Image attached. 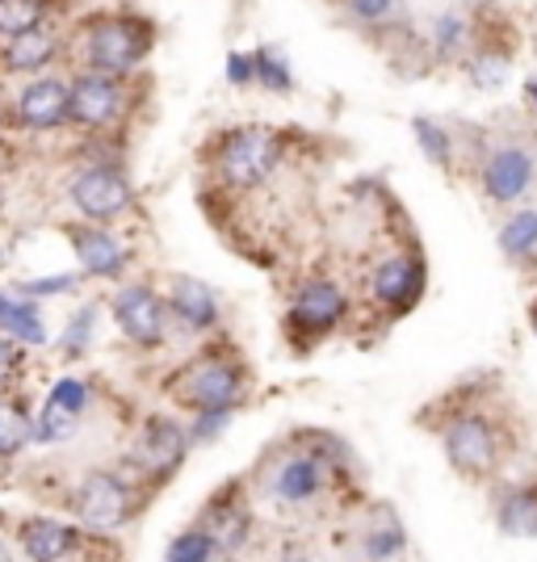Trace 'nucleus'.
Instances as JSON below:
<instances>
[{"label":"nucleus","instance_id":"nucleus-24","mask_svg":"<svg viewBox=\"0 0 537 562\" xmlns=\"http://www.w3.org/2000/svg\"><path fill=\"white\" fill-rule=\"evenodd\" d=\"M34 441V420L18 403H0V458H18Z\"/></svg>","mask_w":537,"mask_h":562},{"label":"nucleus","instance_id":"nucleus-19","mask_svg":"<svg viewBox=\"0 0 537 562\" xmlns=\"http://www.w3.org/2000/svg\"><path fill=\"white\" fill-rule=\"evenodd\" d=\"M59 50V38L34 25V30H22V34H9L4 38V50H0V68L4 71H43L55 59Z\"/></svg>","mask_w":537,"mask_h":562},{"label":"nucleus","instance_id":"nucleus-20","mask_svg":"<svg viewBox=\"0 0 537 562\" xmlns=\"http://www.w3.org/2000/svg\"><path fill=\"white\" fill-rule=\"evenodd\" d=\"M202 525H206L214 533V541L223 546V554H227V550H239V546L248 541V529H253V513H248V504L239 499V487H227V492L219 495Z\"/></svg>","mask_w":537,"mask_h":562},{"label":"nucleus","instance_id":"nucleus-35","mask_svg":"<svg viewBox=\"0 0 537 562\" xmlns=\"http://www.w3.org/2000/svg\"><path fill=\"white\" fill-rule=\"evenodd\" d=\"M71 285H76V278H38V281H18L13 290L18 294H64Z\"/></svg>","mask_w":537,"mask_h":562},{"label":"nucleus","instance_id":"nucleus-37","mask_svg":"<svg viewBox=\"0 0 537 562\" xmlns=\"http://www.w3.org/2000/svg\"><path fill=\"white\" fill-rule=\"evenodd\" d=\"M18 366H22V352H18V345L0 336V386L13 378V370H18Z\"/></svg>","mask_w":537,"mask_h":562},{"label":"nucleus","instance_id":"nucleus-12","mask_svg":"<svg viewBox=\"0 0 537 562\" xmlns=\"http://www.w3.org/2000/svg\"><path fill=\"white\" fill-rule=\"evenodd\" d=\"M534 156L525 147H500V151H491L488 165H483V193H488L491 202L508 206V202H521L534 189Z\"/></svg>","mask_w":537,"mask_h":562},{"label":"nucleus","instance_id":"nucleus-14","mask_svg":"<svg viewBox=\"0 0 537 562\" xmlns=\"http://www.w3.org/2000/svg\"><path fill=\"white\" fill-rule=\"evenodd\" d=\"M189 446V432L177 420H164V416H152L143 424L139 441H135V462H139L147 474H160L168 479L172 470L181 467Z\"/></svg>","mask_w":537,"mask_h":562},{"label":"nucleus","instance_id":"nucleus-15","mask_svg":"<svg viewBox=\"0 0 537 562\" xmlns=\"http://www.w3.org/2000/svg\"><path fill=\"white\" fill-rule=\"evenodd\" d=\"M370 294L378 306H391V311L416 306V299L424 294V260H416L412 252L382 260L370 278Z\"/></svg>","mask_w":537,"mask_h":562},{"label":"nucleus","instance_id":"nucleus-39","mask_svg":"<svg viewBox=\"0 0 537 562\" xmlns=\"http://www.w3.org/2000/svg\"><path fill=\"white\" fill-rule=\"evenodd\" d=\"M529 324H534V331H537V303L529 306Z\"/></svg>","mask_w":537,"mask_h":562},{"label":"nucleus","instance_id":"nucleus-6","mask_svg":"<svg viewBox=\"0 0 537 562\" xmlns=\"http://www.w3.org/2000/svg\"><path fill=\"white\" fill-rule=\"evenodd\" d=\"M71 513L80 516L85 525L93 529H114L122 520H131L135 513V499L126 492V483L110 474V470H93L80 479V487L71 495Z\"/></svg>","mask_w":537,"mask_h":562},{"label":"nucleus","instance_id":"nucleus-21","mask_svg":"<svg viewBox=\"0 0 537 562\" xmlns=\"http://www.w3.org/2000/svg\"><path fill=\"white\" fill-rule=\"evenodd\" d=\"M0 328L9 331V340H18V345H43L47 340L38 303H30V294H18V290H0Z\"/></svg>","mask_w":537,"mask_h":562},{"label":"nucleus","instance_id":"nucleus-32","mask_svg":"<svg viewBox=\"0 0 537 562\" xmlns=\"http://www.w3.org/2000/svg\"><path fill=\"white\" fill-rule=\"evenodd\" d=\"M433 38H437V50L441 55H454V50L467 47V18L462 13H441V22L433 30Z\"/></svg>","mask_w":537,"mask_h":562},{"label":"nucleus","instance_id":"nucleus-8","mask_svg":"<svg viewBox=\"0 0 537 562\" xmlns=\"http://www.w3.org/2000/svg\"><path fill=\"white\" fill-rule=\"evenodd\" d=\"M445 458L449 467L467 479H488L500 462V441L495 428L483 416H462L445 428Z\"/></svg>","mask_w":537,"mask_h":562},{"label":"nucleus","instance_id":"nucleus-33","mask_svg":"<svg viewBox=\"0 0 537 562\" xmlns=\"http://www.w3.org/2000/svg\"><path fill=\"white\" fill-rule=\"evenodd\" d=\"M93 319H97L93 306H85V311H76V315H71L68 331H64V352H68V357H80V352L89 349V336H93Z\"/></svg>","mask_w":537,"mask_h":562},{"label":"nucleus","instance_id":"nucleus-13","mask_svg":"<svg viewBox=\"0 0 537 562\" xmlns=\"http://www.w3.org/2000/svg\"><path fill=\"white\" fill-rule=\"evenodd\" d=\"M68 239L71 252L80 257L89 278H122V269H126L131 257H126L122 239L105 232V223H76V227H68Z\"/></svg>","mask_w":537,"mask_h":562},{"label":"nucleus","instance_id":"nucleus-26","mask_svg":"<svg viewBox=\"0 0 537 562\" xmlns=\"http://www.w3.org/2000/svg\"><path fill=\"white\" fill-rule=\"evenodd\" d=\"M168 559L172 562H206V559H223V546L214 541V533L206 525H198V529H189L181 538H172L168 546Z\"/></svg>","mask_w":537,"mask_h":562},{"label":"nucleus","instance_id":"nucleus-3","mask_svg":"<svg viewBox=\"0 0 537 562\" xmlns=\"http://www.w3.org/2000/svg\"><path fill=\"white\" fill-rule=\"evenodd\" d=\"M85 38H89V68L105 71V76H126L131 68H139L143 55L152 50L156 30L143 18L114 13V18H97Z\"/></svg>","mask_w":537,"mask_h":562},{"label":"nucleus","instance_id":"nucleus-28","mask_svg":"<svg viewBox=\"0 0 537 562\" xmlns=\"http://www.w3.org/2000/svg\"><path fill=\"white\" fill-rule=\"evenodd\" d=\"M403 525L395 520V513H378V525L366 533V554H374V559H395L399 550H403Z\"/></svg>","mask_w":537,"mask_h":562},{"label":"nucleus","instance_id":"nucleus-10","mask_svg":"<svg viewBox=\"0 0 537 562\" xmlns=\"http://www.w3.org/2000/svg\"><path fill=\"white\" fill-rule=\"evenodd\" d=\"M89 386L80 382V378H59L55 386H51L47 403H43V416L34 420V441L38 446H59V441H68L71 432H76V424L85 416V407H89Z\"/></svg>","mask_w":537,"mask_h":562},{"label":"nucleus","instance_id":"nucleus-18","mask_svg":"<svg viewBox=\"0 0 537 562\" xmlns=\"http://www.w3.org/2000/svg\"><path fill=\"white\" fill-rule=\"evenodd\" d=\"M168 311L186 324V328L193 331H206L219 324V294H214L206 281H198V278H172V285H168Z\"/></svg>","mask_w":537,"mask_h":562},{"label":"nucleus","instance_id":"nucleus-9","mask_svg":"<svg viewBox=\"0 0 537 562\" xmlns=\"http://www.w3.org/2000/svg\"><path fill=\"white\" fill-rule=\"evenodd\" d=\"M114 319L126 331V340H135L139 349L164 345V324H168V303L152 285H122L114 294Z\"/></svg>","mask_w":537,"mask_h":562},{"label":"nucleus","instance_id":"nucleus-30","mask_svg":"<svg viewBox=\"0 0 537 562\" xmlns=\"http://www.w3.org/2000/svg\"><path fill=\"white\" fill-rule=\"evenodd\" d=\"M504 76H508V55H500V50H479V55H474V64H470V80H474L479 89H495V85H504Z\"/></svg>","mask_w":537,"mask_h":562},{"label":"nucleus","instance_id":"nucleus-36","mask_svg":"<svg viewBox=\"0 0 537 562\" xmlns=\"http://www.w3.org/2000/svg\"><path fill=\"white\" fill-rule=\"evenodd\" d=\"M227 80H232V85H253V55L232 50V55H227Z\"/></svg>","mask_w":537,"mask_h":562},{"label":"nucleus","instance_id":"nucleus-40","mask_svg":"<svg viewBox=\"0 0 537 562\" xmlns=\"http://www.w3.org/2000/svg\"><path fill=\"white\" fill-rule=\"evenodd\" d=\"M0 117H4V114H0Z\"/></svg>","mask_w":537,"mask_h":562},{"label":"nucleus","instance_id":"nucleus-31","mask_svg":"<svg viewBox=\"0 0 537 562\" xmlns=\"http://www.w3.org/2000/svg\"><path fill=\"white\" fill-rule=\"evenodd\" d=\"M349 4V13L357 22L366 25H382V22H395L399 13H403V0H345Z\"/></svg>","mask_w":537,"mask_h":562},{"label":"nucleus","instance_id":"nucleus-34","mask_svg":"<svg viewBox=\"0 0 537 562\" xmlns=\"http://www.w3.org/2000/svg\"><path fill=\"white\" fill-rule=\"evenodd\" d=\"M235 407H211V412H193V428H189V441H214L223 428H227V420H232Z\"/></svg>","mask_w":537,"mask_h":562},{"label":"nucleus","instance_id":"nucleus-23","mask_svg":"<svg viewBox=\"0 0 537 562\" xmlns=\"http://www.w3.org/2000/svg\"><path fill=\"white\" fill-rule=\"evenodd\" d=\"M537 248V211H516L504 227H500V252L513 260L534 257Z\"/></svg>","mask_w":537,"mask_h":562},{"label":"nucleus","instance_id":"nucleus-5","mask_svg":"<svg viewBox=\"0 0 537 562\" xmlns=\"http://www.w3.org/2000/svg\"><path fill=\"white\" fill-rule=\"evenodd\" d=\"M327 487V462L311 453H286L278 467L265 474V492L278 508H311Z\"/></svg>","mask_w":537,"mask_h":562},{"label":"nucleus","instance_id":"nucleus-16","mask_svg":"<svg viewBox=\"0 0 537 562\" xmlns=\"http://www.w3.org/2000/svg\"><path fill=\"white\" fill-rule=\"evenodd\" d=\"M85 533L80 529H71L64 520H51V516H30L18 525V546H22L25 559H38V562H51V559H68V554H80L85 550Z\"/></svg>","mask_w":537,"mask_h":562},{"label":"nucleus","instance_id":"nucleus-22","mask_svg":"<svg viewBox=\"0 0 537 562\" xmlns=\"http://www.w3.org/2000/svg\"><path fill=\"white\" fill-rule=\"evenodd\" d=\"M495 520H500V533H508V538H537V483L504 495L495 508Z\"/></svg>","mask_w":537,"mask_h":562},{"label":"nucleus","instance_id":"nucleus-2","mask_svg":"<svg viewBox=\"0 0 537 562\" xmlns=\"http://www.w3.org/2000/svg\"><path fill=\"white\" fill-rule=\"evenodd\" d=\"M281 156H286V143H281L278 131H269V126H239L232 135H223L219 151H214V165H219V177L227 186L257 189L278 172Z\"/></svg>","mask_w":537,"mask_h":562},{"label":"nucleus","instance_id":"nucleus-29","mask_svg":"<svg viewBox=\"0 0 537 562\" xmlns=\"http://www.w3.org/2000/svg\"><path fill=\"white\" fill-rule=\"evenodd\" d=\"M412 131H416V143H421L424 156H428L437 168H449V160H454V139L445 135L441 126H437L433 117H416Z\"/></svg>","mask_w":537,"mask_h":562},{"label":"nucleus","instance_id":"nucleus-27","mask_svg":"<svg viewBox=\"0 0 537 562\" xmlns=\"http://www.w3.org/2000/svg\"><path fill=\"white\" fill-rule=\"evenodd\" d=\"M253 85H265V89H273V93H290V89H294L290 64H286L273 47L253 50Z\"/></svg>","mask_w":537,"mask_h":562},{"label":"nucleus","instance_id":"nucleus-11","mask_svg":"<svg viewBox=\"0 0 537 562\" xmlns=\"http://www.w3.org/2000/svg\"><path fill=\"white\" fill-rule=\"evenodd\" d=\"M122 105H126V93H122V85H118L114 76H80L76 85H68V122L76 126H110L118 114H122Z\"/></svg>","mask_w":537,"mask_h":562},{"label":"nucleus","instance_id":"nucleus-25","mask_svg":"<svg viewBox=\"0 0 537 562\" xmlns=\"http://www.w3.org/2000/svg\"><path fill=\"white\" fill-rule=\"evenodd\" d=\"M47 9H51L47 0H0V38L43 25Z\"/></svg>","mask_w":537,"mask_h":562},{"label":"nucleus","instance_id":"nucleus-4","mask_svg":"<svg viewBox=\"0 0 537 562\" xmlns=\"http://www.w3.org/2000/svg\"><path fill=\"white\" fill-rule=\"evenodd\" d=\"M71 206L89 223H114L135 206V189L114 165H93L71 177Z\"/></svg>","mask_w":537,"mask_h":562},{"label":"nucleus","instance_id":"nucleus-17","mask_svg":"<svg viewBox=\"0 0 537 562\" xmlns=\"http://www.w3.org/2000/svg\"><path fill=\"white\" fill-rule=\"evenodd\" d=\"M18 122L30 131H55L68 122V85L64 80H34L22 97H18Z\"/></svg>","mask_w":537,"mask_h":562},{"label":"nucleus","instance_id":"nucleus-38","mask_svg":"<svg viewBox=\"0 0 537 562\" xmlns=\"http://www.w3.org/2000/svg\"><path fill=\"white\" fill-rule=\"evenodd\" d=\"M525 97H529V101L537 105V80H529V85H525Z\"/></svg>","mask_w":537,"mask_h":562},{"label":"nucleus","instance_id":"nucleus-1","mask_svg":"<svg viewBox=\"0 0 537 562\" xmlns=\"http://www.w3.org/2000/svg\"><path fill=\"white\" fill-rule=\"evenodd\" d=\"M168 395L189 412H211V407H235L244 395V366L232 352L206 349L193 357L181 374L168 382Z\"/></svg>","mask_w":537,"mask_h":562},{"label":"nucleus","instance_id":"nucleus-7","mask_svg":"<svg viewBox=\"0 0 537 562\" xmlns=\"http://www.w3.org/2000/svg\"><path fill=\"white\" fill-rule=\"evenodd\" d=\"M345 311H349V299L340 294V285L327 278H315L294 294L286 324H290V331L299 340H320V336H327V331L345 319Z\"/></svg>","mask_w":537,"mask_h":562}]
</instances>
